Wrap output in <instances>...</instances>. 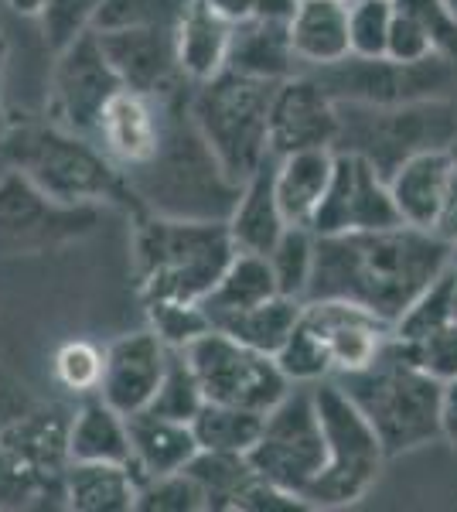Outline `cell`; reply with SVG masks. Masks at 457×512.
<instances>
[{"label":"cell","mask_w":457,"mask_h":512,"mask_svg":"<svg viewBox=\"0 0 457 512\" xmlns=\"http://www.w3.org/2000/svg\"><path fill=\"white\" fill-rule=\"evenodd\" d=\"M35 403L38 400H31V396L24 393V386H14V383H7V379H0V434L11 424H18Z\"/></svg>","instance_id":"obj_49"},{"label":"cell","mask_w":457,"mask_h":512,"mask_svg":"<svg viewBox=\"0 0 457 512\" xmlns=\"http://www.w3.org/2000/svg\"><path fill=\"white\" fill-rule=\"evenodd\" d=\"M348 4H352V0H348Z\"/></svg>","instance_id":"obj_56"},{"label":"cell","mask_w":457,"mask_h":512,"mask_svg":"<svg viewBox=\"0 0 457 512\" xmlns=\"http://www.w3.org/2000/svg\"><path fill=\"white\" fill-rule=\"evenodd\" d=\"M123 82L113 72L96 31H86L55 55L52 65V123L79 137L96 140L106 103L120 93Z\"/></svg>","instance_id":"obj_13"},{"label":"cell","mask_w":457,"mask_h":512,"mask_svg":"<svg viewBox=\"0 0 457 512\" xmlns=\"http://www.w3.org/2000/svg\"><path fill=\"white\" fill-rule=\"evenodd\" d=\"M202 403H205V393H202V383H198L195 369H191V362L185 359L181 349H171L168 373H164L161 386H157V393L147 410L191 424L198 410H202Z\"/></svg>","instance_id":"obj_37"},{"label":"cell","mask_w":457,"mask_h":512,"mask_svg":"<svg viewBox=\"0 0 457 512\" xmlns=\"http://www.w3.org/2000/svg\"><path fill=\"white\" fill-rule=\"evenodd\" d=\"M301 308H304V301H297V297L273 294L267 301L253 304V308L219 318L212 328H219V332L239 338L243 345H253V349H260L267 355H277L284 349L290 332H294L297 318H301Z\"/></svg>","instance_id":"obj_31"},{"label":"cell","mask_w":457,"mask_h":512,"mask_svg":"<svg viewBox=\"0 0 457 512\" xmlns=\"http://www.w3.org/2000/svg\"><path fill=\"white\" fill-rule=\"evenodd\" d=\"M137 506V475L116 461H69L62 475V509L130 512Z\"/></svg>","instance_id":"obj_27"},{"label":"cell","mask_w":457,"mask_h":512,"mask_svg":"<svg viewBox=\"0 0 457 512\" xmlns=\"http://www.w3.org/2000/svg\"><path fill=\"white\" fill-rule=\"evenodd\" d=\"M127 427H130V468H134L137 482L181 472L202 451L191 424L161 417L154 410H140V414L127 417Z\"/></svg>","instance_id":"obj_23"},{"label":"cell","mask_w":457,"mask_h":512,"mask_svg":"<svg viewBox=\"0 0 457 512\" xmlns=\"http://www.w3.org/2000/svg\"><path fill=\"white\" fill-rule=\"evenodd\" d=\"M338 383L379 434L389 458L444 437V383L423 373L393 335L369 366L338 376Z\"/></svg>","instance_id":"obj_3"},{"label":"cell","mask_w":457,"mask_h":512,"mask_svg":"<svg viewBox=\"0 0 457 512\" xmlns=\"http://www.w3.org/2000/svg\"><path fill=\"white\" fill-rule=\"evenodd\" d=\"M393 0H352L348 4V41L352 55H386L389 28H393Z\"/></svg>","instance_id":"obj_41"},{"label":"cell","mask_w":457,"mask_h":512,"mask_svg":"<svg viewBox=\"0 0 457 512\" xmlns=\"http://www.w3.org/2000/svg\"><path fill=\"white\" fill-rule=\"evenodd\" d=\"M96 35L123 89H134V93L144 96H164L178 82H188L178 69L174 28H116L96 31Z\"/></svg>","instance_id":"obj_17"},{"label":"cell","mask_w":457,"mask_h":512,"mask_svg":"<svg viewBox=\"0 0 457 512\" xmlns=\"http://www.w3.org/2000/svg\"><path fill=\"white\" fill-rule=\"evenodd\" d=\"M69 461H116L130 465V427L120 410L103 396H86L72 410L69 424Z\"/></svg>","instance_id":"obj_29"},{"label":"cell","mask_w":457,"mask_h":512,"mask_svg":"<svg viewBox=\"0 0 457 512\" xmlns=\"http://www.w3.org/2000/svg\"><path fill=\"white\" fill-rule=\"evenodd\" d=\"M226 21H253V18H287L294 0H205Z\"/></svg>","instance_id":"obj_47"},{"label":"cell","mask_w":457,"mask_h":512,"mask_svg":"<svg viewBox=\"0 0 457 512\" xmlns=\"http://www.w3.org/2000/svg\"><path fill=\"white\" fill-rule=\"evenodd\" d=\"M454 287H457V270L451 263V267H447L430 287H423V291L413 297L410 308L393 321V338H400V342H417V338L451 325L454 321Z\"/></svg>","instance_id":"obj_35"},{"label":"cell","mask_w":457,"mask_h":512,"mask_svg":"<svg viewBox=\"0 0 457 512\" xmlns=\"http://www.w3.org/2000/svg\"><path fill=\"white\" fill-rule=\"evenodd\" d=\"M273 161L277 158H270L253 178L243 181L236 205H232V212L226 219L229 236L239 253L267 256L273 250V243L280 239V233L290 226L284 219V212H280L277 192H273Z\"/></svg>","instance_id":"obj_26"},{"label":"cell","mask_w":457,"mask_h":512,"mask_svg":"<svg viewBox=\"0 0 457 512\" xmlns=\"http://www.w3.org/2000/svg\"><path fill=\"white\" fill-rule=\"evenodd\" d=\"M396 342H400V338H396ZM400 349L417 362L423 373L440 379L444 386L457 379V325L454 321L437 328V332L417 338V342H400Z\"/></svg>","instance_id":"obj_44"},{"label":"cell","mask_w":457,"mask_h":512,"mask_svg":"<svg viewBox=\"0 0 457 512\" xmlns=\"http://www.w3.org/2000/svg\"><path fill=\"white\" fill-rule=\"evenodd\" d=\"M277 82L249 79L222 69L205 82H191L188 113L198 134L212 147L222 171L243 185L267 164L270 154V103Z\"/></svg>","instance_id":"obj_6"},{"label":"cell","mask_w":457,"mask_h":512,"mask_svg":"<svg viewBox=\"0 0 457 512\" xmlns=\"http://www.w3.org/2000/svg\"><path fill=\"white\" fill-rule=\"evenodd\" d=\"M324 427L318 417L311 383H294L284 400L263 414L256 444L249 448V465L260 478L304 499V489L324 468Z\"/></svg>","instance_id":"obj_11"},{"label":"cell","mask_w":457,"mask_h":512,"mask_svg":"<svg viewBox=\"0 0 457 512\" xmlns=\"http://www.w3.org/2000/svg\"><path fill=\"white\" fill-rule=\"evenodd\" d=\"M11 168L28 175L58 205H99L130 198L127 178L103 147L58 123H18L0 137Z\"/></svg>","instance_id":"obj_5"},{"label":"cell","mask_w":457,"mask_h":512,"mask_svg":"<svg viewBox=\"0 0 457 512\" xmlns=\"http://www.w3.org/2000/svg\"><path fill=\"white\" fill-rule=\"evenodd\" d=\"M236 256L226 219H178L140 212L134 270L144 301H205Z\"/></svg>","instance_id":"obj_4"},{"label":"cell","mask_w":457,"mask_h":512,"mask_svg":"<svg viewBox=\"0 0 457 512\" xmlns=\"http://www.w3.org/2000/svg\"><path fill=\"white\" fill-rule=\"evenodd\" d=\"M226 69L263 82H284L304 72L290 45L287 18H253L232 24Z\"/></svg>","instance_id":"obj_22"},{"label":"cell","mask_w":457,"mask_h":512,"mask_svg":"<svg viewBox=\"0 0 457 512\" xmlns=\"http://www.w3.org/2000/svg\"><path fill=\"white\" fill-rule=\"evenodd\" d=\"M96 144L120 171L147 164L161 144V103L134 89H120L99 117Z\"/></svg>","instance_id":"obj_19"},{"label":"cell","mask_w":457,"mask_h":512,"mask_svg":"<svg viewBox=\"0 0 457 512\" xmlns=\"http://www.w3.org/2000/svg\"><path fill=\"white\" fill-rule=\"evenodd\" d=\"M454 164H457L454 151L434 147V151H420L413 158H406L389 175V192H393V202L406 226H417V229L434 226Z\"/></svg>","instance_id":"obj_24"},{"label":"cell","mask_w":457,"mask_h":512,"mask_svg":"<svg viewBox=\"0 0 457 512\" xmlns=\"http://www.w3.org/2000/svg\"><path fill=\"white\" fill-rule=\"evenodd\" d=\"M314 253H318V236L307 226H287L280 239L273 243V250L267 253V263L277 280V291L287 297L304 301L307 287H311L314 274Z\"/></svg>","instance_id":"obj_34"},{"label":"cell","mask_w":457,"mask_h":512,"mask_svg":"<svg viewBox=\"0 0 457 512\" xmlns=\"http://www.w3.org/2000/svg\"><path fill=\"white\" fill-rule=\"evenodd\" d=\"M191 0H99L93 31L116 28H178Z\"/></svg>","instance_id":"obj_36"},{"label":"cell","mask_w":457,"mask_h":512,"mask_svg":"<svg viewBox=\"0 0 457 512\" xmlns=\"http://www.w3.org/2000/svg\"><path fill=\"white\" fill-rule=\"evenodd\" d=\"M137 512H205V495L185 468L137 482Z\"/></svg>","instance_id":"obj_38"},{"label":"cell","mask_w":457,"mask_h":512,"mask_svg":"<svg viewBox=\"0 0 457 512\" xmlns=\"http://www.w3.org/2000/svg\"><path fill=\"white\" fill-rule=\"evenodd\" d=\"M7 7H11L18 18H28V21H35L38 14H41V7L48 4V0H4Z\"/></svg>","instance_id":"obj_51"},{"label":"cell","mask_w":457,"mask_h":512,"mask_svg":"<svg viewBox=\"0 0 457 512\" xmlns=\"http://www.w3.org/2000/svg\"><path fill=\"white\" fill-rule=\"evenodd\" d=\"M386 55H389V59H400V62H420V59H427V55H437V52H434V41H430L427 28H423V24L413 18V14H406V11L396 7L393 28H389Z\"/></svg>","instance_id":"obj_46"},{"label":"cell","mask_w":457,"mask_h":512,"mask_svg":"<svg viewBox=\"0 0 457 512\" xmlns=\"http://www.w3.org/2000/svg\"><path fill=\"white\" fill-rule=\"evenodd\" d=\"M393 325L348 301H304L294 332L277 352L290 383H321L365 369L386 349Z\"/></svg>","instance_id":"obj_7"},{"label":"cell","mask_w":457,"mask_h":512,"mask_svg":"<svg viewBox=\"0 0 457 512\" xmlns=\"http://www.w3.org/2000/svg\"><path fill=\"white\" fill-rule=\"evenodd\" d=\"M454 325H457V287H454Z\"/></svg>","instance_id":"obj_54"},{"label":"cell","mask_w":457,"mask_h":512,"mask_svg":"<svg viewBox=\"0 0 457 512\" xmlns=\"http://www.w3.org/2000/svg\"><path fill=\"white\" fill-rule=\"evenodd\" d=\"M96 219V205H58L28 175L11 168L0 178V236L45 243L52 236H69Z\"/></svg>","instance_id":"obj_18"},{"label":"cell","mask_w":457,"mask_h":512,"mask_svg":"<svg viewBox=\"0 0 457 512\" xmlns=\"http://www.w3.org/2000/svg\"><path fill=\"white\" fill-rule=\"evenodd\" d=\"M311 386L328 451L318 478L304 489V502L307 509H348L372 492L389 454L338 379H321Z\"/></svg>","instance_id":"obj_8"},{"label":"cell","mask_w":457,"mask_h":512,"mask_svg":"<svg viewBox=\"0 0 457 512\" xmlns=\"http://www.w3.org/2000/svg\"><path fill=\"white\" fill-rule=\"evenodd\" d=\"M181 352L195 369L205 400L212 403H229V407L267 414L273 403L284 400V393L294 386L280 369L277 355L243 345L239 338L219 332V328H209Z\"/></svg>","instance_id":"obj_12"},{"label":"cell","mask_w":457,"mask_h":512,"mask_svg":"<svg viewBox=\"0 0 457 512\" xmlns=\"http://www.w3.org/2000/svg\"><path fill=\"white\" fill-rule=\"evenodd\" d=\"M96 11H99V0H48L35 21L41 35H45V45L52 48V55L69 48L79 35L93 31Z\"/></svg>","instance_id":"obj_40"},{"label":"cell","mask_w":457,"mask_h":512,"mask_svg":"<svg viewBox=\"0 0 457 512\" xmlns=\"http://www.w3.org/2000/svg\"><path fill=\"white\" fill-rule=\"evenodd\" d=\"M335 171V147H311L273 161V192L290 226H307L318 212Z\"/></svg>","instance_id":"obj_25"},{"label":"cell","mask_w":457,"mask_h":512,"mask_svg":"<svg viewBox=\"0 0 457 512\" xmlns=\"http://www.w3.org/2000/svg\"><path fill=\"white\" fill-rule=\"evenodd\" d=\"M185 472L195 478L205 495V512H236L239 495L253 482V465L246 454L229 451H198Z\"/></svg>","instance_id":"obj_32"},{"label":"cell","mask_w":457,"mask_h":512,"mask_svg":"<svg viewBox=\"0 0 457 512\" xmlns=\"http://www.w3.org/2000/svg\"><path fill=\"white\" fill-rule=\"evenodd\" d=\"M447 4H451V7H454V14H457V0H447Z\"/></svg>","instance_id":"obj_55"},{"label":"cell","mask_w":457,"mask_h":512,"mask_svg":"<svg viewBox=\"0 0 457 512\" xmlns=\"http://www.w3.org/2000/svg\"><path fill=\"white\" fill-rule=\"evenodd\" d=\"M52 373L58 386H65L76 396H93L99 390V379H103V349H96L86 338H72L52 359Z\"/></svg>","instance_id":"obj_42"},{"label":"cell","mask_w":457,"mask_h":512,"mask_svg":"<svg viewBox=\"0 0 457 512\" xmlns=\"http://www.w3.org/2000/svg\"><path fill=\"white\" fill-rule=\"evenodd\" d=\"M69 424L72 410L58 407V403H48V407L35 403L18 424L0 434V444L18 454L48 489H55L58 499H62V475L69 465Z\"/></svg>","instance_id":"obj_20"},{"label":"cell","mask_w":457,"mask_h":512,"mask_svg":"<svg viewBox=\"0 0 457 512\" xmlns=\"http://www.w3.org/2000/svg\"><path fill=\"white\" fill-rule=\"evenodd\" d=\"M263 427L260 410L229 407V403L205 400L202 410L191 420V431L202 451H229V454H249Z\"/></svg>","instance_id":"obj_33"},{"label":"cell","mask_w":457,"mask_h":512,"mask_svg":"<svg viewBox=\"0 0 457 512\" xmlns=\"http://www.w3.org/2000/svg\"><path fill=\"white\" fill-rule=\"evenodd\" d=\"M280 294L277 291V280H273V270L267 263V256L260 253H239L229 260V267L222 270L219 284L205 294L202 308L209 321L215 325L219 318L236 315V311H246L253 304L267 301V297Z\"/></svg>","instance_id":"obj_30"},{"label":"cell","mask_w":457,"mask_h":512,"mask_svg":"<svg viewBox=\"0 0 457 512\" xmlns=\"http://www.w3.org/2000/svg\"><path fill=\"white\" fill-rule=\"evenodd\" d=\"M338 103L311 72L277 82L270 103V154L284 158L311 147H335Z\"/></svg>","instance_id":"obj_15"},{"label":"cell","mask_w":457,"mask_h":512,"mask_svg":"<svg viewBox=\"0 0 457 512\" xmlns=\"http://www.w3.org/2000/svg\"><path fill=\"white\" fill-rule=\"evenodd\" d=\"M457 144V106L451 99H423L403 106L338 103V151H355L372 161L382 175L420 151Z\"/></svg>","instance_id":"obj_9"},{"label":"cell","mask_w":457,"mask_h":512,"mask_svg":"<svg viewBox=\"0 0 457 512\" xmlns=\"http://www.w3.org/2000/svg\"><path fill=\"white\" fill-rule=\"evenodd\" d=\"M151 328L168 349H188L198 335L212 328L209 315L198 301H144Z\"/></svg>","instance_id":"obj_39"},{"label":"cell","mask_w":457,"mask_h":512,"mask_svg":"<svg viewBox=\"0 0 457 512\" xmlns=\"http://www.w3.org/2000/svg\"><path fill=\"white\" fill-rule=\"evenodd\" d=\"M400 209L389 192V178L355 151L335 147V171L318 212L311 219L314 236L365 233V229L400 226Z\"/></svg>","instance_id":"obj_14"},{"label":"cell","mask_w":457,"mask_h":512,"mask_svg":"<svg viewBox=\"0 0 457 512\" xmlns=\"http://www.w3.org/2000/svg\"><path fill=\"white\" fill-rule=\"evenodd\" d=\"M0 65H4V31H0Z\"/></svg>","instance_id":"obj_52"},{"label":"cell","mask_w":457,"mask_h":512,"mask_svg":"<svg viewBox=\"0 0 457 512\" xmlns=\"http://www.w3.org/2000/svg\"><path fill=\"white\" fill-rule=\"evenodd\" d=\"M174 38H178V69L188 82H205L226 69L232 21L205 0H191L174 28Z\"/></svg>","instance_id":"obj_28"},{"label":"cell","mask_w":457,"mask_h":512,"mask_svg":"<svg viewBox=\"0 0 457 512\" xmlns=\"http://www.w3.org/2000/svg\"><path fill=\"white\" fill-rule=\"evenodd\" d=\"M191 82H178L161 103V144L157 154L140 168L123 171L127 192L140 212L178 219H229L239 188L222 164L215 161L212 147L198 134L188 113Z\"/></svg>","instance_id":"obj_2"},{"label":"cell","mask_w":457,"mask_h":512,"mask_svg":"<svg viewBox=\"0 0 457 512\" xmlns=\"http://www.w3.org/2000/svg\"><path fill=\"white\" fill-rule=\"evenodd\" d=\"M430 233L437 239H444L451 250H457V164L451 171V181H447V192H444V202L437 209V219L430 226Z\"/></svg>","instance_id":"obj_48"},{"label":"cell","mask_w":457,"mask_h":512,"mask_svg":"<svg viewBox=\"0 0 457 512\" xmlns=\"http://www.w3.org/2000/svg\"><path fill=\"white\" fill-rule=\"evenodd\" d=\"M171 349L161 342L154 328L113 338L103 349V379L96 396H103L123 417H134L151 407L157 386L168 373Z\"/></svg>","instance_id":"obj_16"},{"label":"cell","mask_w":457,"mask_h":512,"mask_svg":"<svg viewBox=\"0 0 457 512\" xmlns=\"http://www.w3.org/2000/svg\"><path fill=\"white\" fill-rule=\"evenodd\" d=\"M444 441L457 451V379L444 386Z\"/></svg>","instance_id":"obj_50"},{"label":"cell","mask_w":457,"mask_h":512,"mask_svg":"<svg viewBox=\"0 0 457 512\" xmlns=\"http://www.w3.org/2000/svg\"><path fill=\"white\" fill-rule=\"evenodd\" d=\"M454 263V250L430 229L389 226L365 233L318 236L314 274L304 301H348L393 325Z\"/></svg>","instance_id":"obj_1"},{"label":"cell","mask_w":457,"mask_h":512,"mask_svg":"<svg viewBox=\"0 0 457 512\" xmlns=\"http://www.w3.org/2000/svg\"><path fill=\"white\" fill-rule=\"evenodd\" d=\"M393 4L413 14L427 28L437 55H447L451 62H457V14L447 0H393Z\"/></svg>","instance_id":"obj_45"},{"label":"cell","mask_w":457,"mask_h":512,"mask_svg":"<svg viewBox=\"0 0 457 512\" xmlns=\"http://www.w3.org/2000/svg\"><path fill=\"white\" fill-rule=\"evenodd\" d=\"M311 76L335 96V103L403 106L423 99H451L457 89V62L447 55H427L420 62H400L389 55H345L335 65L311 69Z\"/></svg>","instance_id":"obj_10"},{"label":"cell","mask_w":457,"mask_h":512,"mask_svg":"<svg viewBox=\"0 0 457 512\" xmlns=\"http://www.w3.org/2000/svg\"><path fill=\"white\" fill-rule=\"evenodd\" d=\"M287 31L304 72L324 69L352 55L348 0H294L287 14Z\"/></svg>","instance_id":"obj_21"},{"label":"cell","mask_w":457,"mask_h":512,"mask_svg":"<svg viewBox=\"0 0 457 512\" xmlns=\"http://www.w3.org/2000/svg\"><path fill=\"white\" fill-rule=\"evenodd\" d=\"M0 96H4V65H0Z\"/></svg>","instance_id":"obj_53"},{"label":"cell","mask_w":457,"mask_h":512,"mask_svg":"<svg viewBox=\"0 0 457 512\" xmlns=\"http://www.w3.org/2000/svg\"><path fill=\"white\" fill-rule=\"evenodd\" d=\"M45 499H58V492L48 489L18 454L0 444V509H24ZM58 506H62V499H58Z\"/></svg>","instance_id":"obj_43"}]
</instances>
